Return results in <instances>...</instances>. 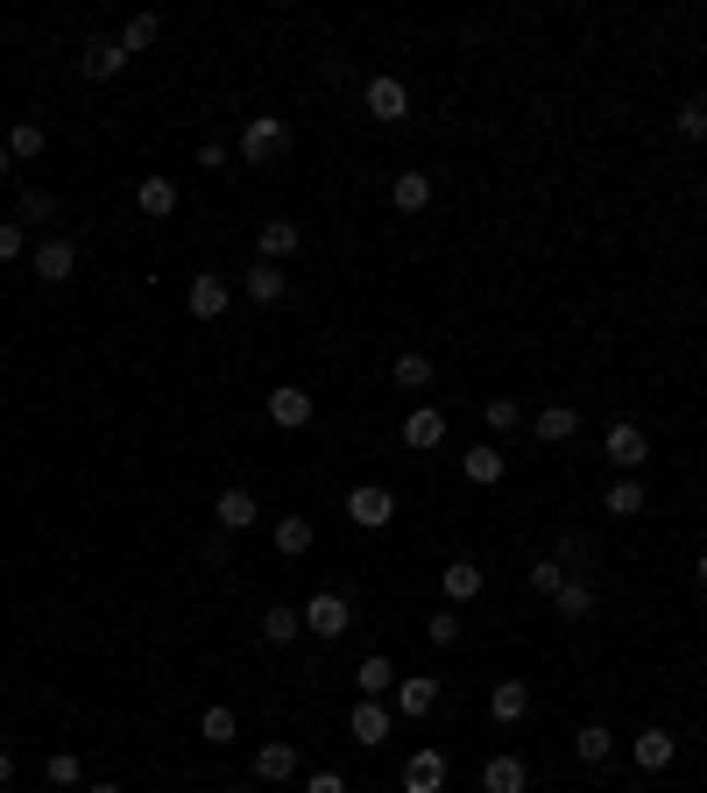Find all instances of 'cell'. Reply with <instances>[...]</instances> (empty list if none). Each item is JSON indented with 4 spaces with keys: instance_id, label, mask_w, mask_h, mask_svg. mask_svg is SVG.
<instances>
[{
    "instance_id": "obj_4",
    "label": "cell",
    "mask_w": 707,
    "mask_h": 793,
    "mask_svg": "<svg viewBox=\"0 0 707 793\" xmlns=\"http://www.w3.org/2000/svg\"><path fill=\"white\" fill-rule=\"evenodd\" d=\"M347 623H354V603H347V595L326 588V595H311V603H305V631L311 638H340Z\"/></svg>"
},
{
    "instance_id": "obj_45",
    "label": "cell",
    "mask_w": 707,
    "mask_h": 793,
    "mask_svg": "<svg viewBox=\"0 0 707 793\" xmlns=\"http://www.w3.org/2000/svg\"><path fill=\"white\" fill-rule=\"evenodd\" d=\"M8 780H14V758H8V751H0V786H8Z\"/></svg>"
},
{
    "instance_id": "obj_19",
    "label": "cell",
    "mask_w": 707,
    "mask_h": 793,
    "mask_svg": "<svg viewBox=\"0 0 707 793\" xmlns=\"http://www.w3.org/2000/svg\"><path fill=\"white\" fill-rule=\"evenodd\" d=\"M574 432H580V411H574V404H545V411H538V440H545V446H566Z\"/></svg>"
},
{
    "instance_id": "obj_35",
    "label": "cell",
    "mask_w": 707,
    "mask_h": 793,
    "mask_svg": "<svg viewBox=\"0 0 707 793\" xmlns=\"http://www.w3.org/2000/svg\"><path fill=\"white\" fill-rule=\"evenodd\" d=\"M574 751L588 758V766H601V758L615 751V730H601V723H588V730H580V737H574Z\"/></svg>"
},
{
    "instance_id": "obj_12",
    "label": "cell",
    "mask_w": 707,
    "mask_h": 793,
    "mask_svg": "<svg viewBox=\"0 0 707 793\" xmlns=\"http://www.w3.org/2000/svg\"><path fill=\"white\" fill-rule=\"evenodd\" d=\"M227 277H191V291H185V305H191V319H220L227 312Z\"/></svg>"
},
{
    "instance_id": "obj_31",
    "label": "cell",
    "mask_w": 707,
    "mask_h": 793,
    "mask_svg": "<svg viewBox=\"0 0 707 793\" xmlns=\"http://www.w3.org/2000/svg\"><path fill=\"white\" fill-rule=\"evenodd\" d=\"M156 28H163L156 14H128V22H120V36H114V43H120V50L134 57V50H149V43H156Z\"/></svg>"
},
{
    "instance_id": "obj_42",
    "label": "cell",
    "mask_w": 707,
    "mask_h": 793,
    "mask_svg": "<svg viewBox=\"0 0 707 793\" xmlns=\"http://www.w3.org/2000/svg\"><path fill=\"white\" fill-rule=\"evenodd\" d=\"M43 772H50V786H79V751H57Z\"/></svg>"
},
{
    "instance_id": "obj_16",
    "label": "cell",
    "mask_w": 707,
    "mask_h": 793,
    "mask_svg": "<svg viewBox=\"0 0 707 793\" xmlns=\"http://www.w3.org/2000/svg\"><path fill=\"white\" fill-rule=\"evenodd\" d=\"M439 588H446V603H474V595L488 588V574H481L474 560H453V567L439 574Z\"/></svg>"
},
{
    "instance_id": "obj_29",
    "label": "cell",
    "mask_w": 707,
    "mask_h": 793,
    "mask_svg": "<svg viewBox=\"0 0 707 793\" xmlns=\"http://www.w3.org/2000/svg\"><path fill=\"white\" fill-rule=\"evenodd\" d=\"M85 71H93V79H120V71H128V50H120L114 36L93 43V50H85Z\"/></svg>"
},
{
    "instance_id": "obj_8",
    "label": "cell",
    "mask_w": 707,
    "mask_h": 793,
    "mask_svg": "<svg viewBox=\"0 0 707 793\" xmlns=\"http://www.w3.org/2000/svg\"><path fill=\"white\" fill-rule=\"evenodd\" d=\"M432 709H439V680H425V673H417V680H397V715L403 723H425Z\"/></svg>"
},
{
    "instance_id": "obj_1",
    "label": "cell",
    "mask_w": 707,
    "mask_h": 793,
    "mask_svg": "<svg viewBox=\"0 0 707 793\" xmlns=\"http://www.w3.org/2000/svg\"><path fill=\"white\" fill-rule=\"evenodd\" d=\"M283 149H291V128H283L276 114H255V121L240 128V163H248V171H262V163H276Z\"/></svg>"
},
{
    "instance_id": "obj_48",
    "label": "cell",
    "mask_w": 707,
    "mask_h": 793,
    "mask_svg": "<svg viewBox=\"0 0 707 793\" xmlns=\"http://www.w3.org/2000/svg\"><path fill=\"white\" fill-rule=\"evenodd\" d=\"M93 793H120V786H93Z\"/></svg>"
},
{
    "instance_id": "obj_26",
    "label": "cell",
    "mask_w": 707,
    "mask_h": 793,
    "mask_svg": "<svg viewBox=\"0 0 707 793\" xmlns=\"http://www.w3.org/2000/svg\"><path fill=\"white\" fill-rule=\"evenodd\" d=\"M354 687H361V701L389 695V687H397V666H389L382 652H368V660H361V673H354Z\"/></svg>"
},
{
    "instance_id": "obj_13",
    "label": "cell",
    "mask_w": 707,
    "mask_h": 793,
    "mask_svg": "<svg viewBox=\"0 0 707 793\" xmlns=\"http://www.w3.org/2000/svg\"><path fill=\"white\" fill-rule=\"evenodd\" d=\"M446 786V758L439 751H411V766H403V793H439Z\"/></svg>"
},
{
    "instance_id": "obj_11",
    "label": "cell",
    "mask_w": 707,
    "mask_h": 793,
    "mask_svg": "<svg viewBox=\"0 0 707 793\" xmlns=\"http://www.w3.org/2000/svg\"><path fill=\"white\" fill-rule=\"evenodd\" d=\"M255 248H262V263H291L297 248H305V234H297L291 220H262V234H255Z\"/></svg>"
},
{
    "instance_id": "obj_28",
    "label": "cell",
    "mask_w": 707,
    "mask_h": 793,
    "mask_svg": "<svg viewBox=\"0 0 707 793\" xmlns=\"http://www.w3.org/2000/svg\"><path fill=\"white\" fill-rule=\"evenodd\" d=\"M0 142H8V156H14V163H36V156H43V142H50V135H43L36 121H14L8 135H0Z\"/></svg>"
},
{
    "instance_id": "obj_22",
    "label": "cell",
    "mask_w": 707,
    "mask_h": 793,
    "mask_svg": "<svg viewBox=\"0 0 707 793\" xmlns=\"http://www.w3.org/2000/svg\"><path fill=\"white\" fill-rule=\"evenodd\" d=\"M389 199H397V213H425V206H432V177L425 171H397Z\"/></svg>"
},
{
    "instance_id": "obj_7",
    "label": "cell",
    "mask_w": 707,
    "mask_h": 793,
    "mask_svg": "<svg viewBox=\"0 0 707 793\" xmlns=\"http://www.w3.org/2000/svg\"><path fill=\"white\" fill-rule=\"evenodd\" d=\"M269 425H283V432L311 425V397L297 390V383H276V390H269Z\"/></svg>"
},
{
    "instance_id": "obj_39",
    "label": "cell",
    "mask_w": 707,
    "mask_h": 793,
    "mask_svg": "<svg viewBox=\"0 0 707 793\" xmlns=\"http://www.w3.org/2000/svg\"><path fill=\"white\" fill-rule=\"evenodd\" d=\"M488 425H495V432L523 425V404H517V397H488Z\"/></svg>"
},
{
    "instance_id": "obj_3",
    "label": "cell",
    "mask_w": 707,
    "mask_h": 793,
    "mask_svg": "<svg viewBox=\"0 0 707 793\" xmlns=\"http://www.w3.org/2000/svg\"><path fill=\"white\" fill-rule=\"evenodd\" d=\"M347 517L361 532H382L389 517H397V497H389L382 482H361V489H347Z\"/></svg>"
},
{
    "instance_id": "obj_40",
    "label": "cell",
    "mask_w": 707,
    "mask_h": 793,
    "mask_svg": "<svg viewBox=\"0 0 707 793\" xmlns=\"http://www.w3.org/2000/svg\"><path fill=\"white\" fill-rule=\"evenodd\" d=\"M22 248H28V228L22 220H0V263H14Z\"/></svg>"
},
{
    "instance_id": "obj_17",
    "label": "cell",
    "mask_w": 707,
    "mask_h": 793,
    "mask_svg": "<svg viewBox=\"0 0 707 793\" xmlns=\"http://www.w3.org/2000/svg\"><path fill=\"white\" fill-rule=\"evenodd\" d=\"M389 723H397V715L382 709V701H354V744H389Z\"/></svg>"
},
{
    "instance_id": "obj_5",
    "label": "cell",
    "mask_w": 707,
    "mask_h": 793,
    "mask_svg": "<svg viewBox=\"0 0 707 793\" xmlns=\"http://www.w3.org/2000/svg\"><path fill=\"white\" fill-rule=\"evenodd\" d=\"M361 107H368L375 121H403V114H411V85H403V79H368Z\"/></svg>"
},
{
    "instance_id": "obj_23",
    "label": "cell",
    "mask_w": 707,
    "mask_h": 793,
    "mask_svg": "<svg viewBox=\"0 0 707 793\" xmlns=\"http://www.w3.org/2000/svg\"><path fill=\"white\" fill-rule=\"evenodd\" d=\"M269 538H276V552H283V560H305L319 532H311V517H276V532H269Z\"/></svg>"
},
{
    "instance_id": "obj_6",
    "label": "cell",
    "mask_w": 707,
    "mask_h": 793,
    "mask_svg": "<svg viewBox=\"0 0 707 793\" xmlns=\"http://www.w3.org/2000/svg\"><path fill=\"white\" fill-rule=\"evenodd\" d=\"M240 291H248L255 305H283V298H291V277H283V263H248Z\"/></svg>"
},
{
    "instance_id": "obj_46",
    "label": "cell",
    "mask_w": 707,
    "mask_h": 793,
    "mask_svg": "<svg viewBox=\"0 0 707 793\" xmlns=\"http://www.w3.org/2000/svg\"><path fill=\"white\" fill-rule=\"evenodd\" d=\"M8 163H14V156H8V142H0V177H8Z\"/></svg>"
},
{
    "instance_id": "obj_24",
    "label": "cell",
    "mask_w": 707,
    "mask_h": 793,
    "mask_svg": "<svg viewBox=\"0 0 707 793\" xmlns=\"http://www.w3.org/2000/svg\"><path fill=\"white\" fill-rule=\"evenodd\" d=\"M481 793H523V758H488V766H481Z\"/></svg>"
},
{
    "instance_id": "obj_15",
    "label": "cell",
    "mask_w": 707,
    "mask_h": 793,
    "mask_svg": "<svg viewBox=\"0 0 707 793\" xmlns=\"http://www.w3.org/2000/svg\"><path fill=\"white\" fill-rule=\"evenodd\" d=\"M488 715H495V723H523V715H531V687H523V680H495Z\"/></svg>"
},
{
    "instance_id": "obj_14",
    "label": "cell",
    "mask_w": 707,
    "mask_h": 793,
    "mask_svg": "<svg viewBox=\"0 0 707 793\" xmlns=\"http://www.w3.org/2000/svg\"><path fill=\"white\" fill-rule=\"evenodd\" d=\"M439 440H446V411L417 404V411L403 418V446H417V454H425V446H439Z\"/></svg>"
},
{
    "instance_id": "obj_9",
    "label": "cell",
    "mask_w": 707,
    "mask_h": 793,
    "mask_svg": "<svg viewBox=\"0 0 707 793\" xmlns=\"http://www.w3.org/2000/svg\"><path fill=\"white\" fill-rule=\"evenodd\" d=\"M255 780L262 786H283V780H297V744H262V751H255Z\"/></svg>"
},
{
    "instance_id": "obj_36",
    "label": "cell",
    "mask_w": 707,
    "mask_h": 793,
    "mask_svg": "<svg viewBox=\"0 0 707 793\" xmlns=\"http://www.w3.org/2000/svg\"><path fill=\"white\" fill-rule=\"evenodd\" d=\"M14 220H22V228H43V220H57V199H50V191H22Z\"/></svg>"
},
{
    "instance_id": "obj_30",
    "label": "cell",
    "mask_w": 707,
    "mask_h": 793,
    "mask_svg": "<svg viewBox=\"0 0 707 793\" xmlns=\"http://www.w3.org/2000/svg\"><path fill=\"white\" fill-rule=\"evenodd\" d=\"M468 482L474 489H495V482H503V454H495V446H468Z\"/></svg>"
},
{
    "instance_id": "obj_27",
    "label": "cell",
    "mask_w": 707,
    "mask_h": 793,
    "mask_svg": "<svg viewBox=\"0 0 707 793\" xmlns=\"http://www.w3.org/2000/svg\"><path fill=\"white\" fill-rule=\"evenodd\" d=\"M389 376H397V390H432V354H397V362H389Z\"/></svg>"
},
{
    "instance_id": "obj_47",
    "label": "cell",
    "mask_w": 707,
    "mask_h": 793,
    "mask_svg": "<svg viewBox=\"0 0 707 793\" xmlns=\"http://www.w3.org/2000/svg\"><path fill=\"white\" fill-rule=\"evenodd\" d=\"M694 574H700V581H707V552H700V560H694Z\"/></svg>"
},
{
    "instance_id": "obj_10",
    "label": "cell",
    "mask_w": 707,
    "mask_h": 793,
    "mask_svg": "<svg viewBox=\"0 0 707 793\" xmlns=\"http://www.w3.org/2000/svg\"><path fill=\"white\" fill-rule=\"evenodd\" d=\"M71 269H79V242H64V234H50V242L36 248V277H43V283H64Z\"/></svg>"
},
{
    "instance_id": "obj_2",
    "label": "cell",
    "mask_w": 707,
    "mask_h": 793,
    "mask_svg": "<svg viewBox=\"0 0 707 793\" xmlns=\"http://www.w3.org/2000/svg\"><path fill=\"white\" fill-rule=\"evenodd\" d=\"M601 454H609V468H623V475H637L644 460H651V440H644V425H609V440H601Z\"/></svg>"
},
{
    "instance_id": "obj_38",
    "label": "cell",
    "mask_w": 707,
    "mask_h": 793,
    "mask_svg": "<svg viewBox=\"0 0 707 793\" xmlns=\"http://www.w3.org/2000/svg\"><path fill=\"white\" fill-rule=\"evenodd\" d=\"M425 638H432V645H460V617H453V609H432V617H425Z\"/></svg>"
},
{
    "instance_id": "obj_44",
    "label": "cell",
    "mask_w": 707,
    "mask_h": 793,
    "mask_svg": "<svg viewBox=\"0 0 707 793\" xmlns=\"http://www.w3.org/2000/svg\"><path fill=\"white\" fill-rule=\"evenodd\" d=\"M227 163V142H199V171H220Z\"/></svg>"
},
{
    "instance_id": "obj_43",
    "label": "cell",
    "mask_w": 707,
    "mask_h": 793,
    "mask_svg": "<svg viewBox=\"0 0 707 793\" xmlns=\"http://www.w3.org/2000/svg\"><path fill=\"white\" fill-rule=\"evenodd\" d=\"M305 793H347V780H340V772H311Z\"/></svg>"
},
{
    "instance_id": "obj_21",
    "label": "cell",
    "mask_w": 707,
    "mask_h": 793,
    "mask_svg": "<svg viewBox=\"0 0 707 793\" xmlns=\"http://www.w3.org/2000/svg\"><path fill=\"white\" fill-rule=\"evenodd\" d=\"M672 758H680V744H672V730H637V766H644V772H665Z\"/></svg>"
},
{
    "instance_id": "obj_49",
    "label": "cell",
    "mask_w": 707,
    "mask_h": 793,
    "mask_svg": "<svg viewBox=\"0 0 707 793\" xmlns=\"http://www.w3.org/2000/svg\"><path fill=\"white\" fill-rule=\"evenodd\" d=\"M234 793H248V786H234Z\"/></svg>"
},
{
    "instance_id": "obj_34",
    "label": "cell",
    "mask_w": 707,
    "mask_h": 793,
    "mask_svg": "<svg viewBox=\"0 0 707 793\" xmlns=\"http://www.w3.org/2000/svg\"><path fill=\"white\" fill-rule=\"evenodd\" d=\"M637 511H644V482H637V475H623V482L609 489V517H637Z\"/></svg>"
},
{
    "instance_id": "obj_41",
    "label": "cell",
    "mask_w": 707,
    "mask_h": 793,
    "mask_svg": "<svg viewBox=\"0 0 707 793\" xmlns=\"http://www.w3.org/2000/svg\"><path fill=\"white\" fill-rule=\"evenodd\" d=\"M559 581H566L559 560H538V567H531V588H538V595H559Z\"/></svg>"
},
{
    "instance_id": "obj_32",
    "label": "cell",
    "mask_w": 707,
    "mask_h": 793,
    "mask_svg": "<svg viewBox=\"0 0 707 793\" xmlns=\"http://www.w3.org/2000/svg\"><path fill=\"white\" fill-rule=\"evenodd\" d=\"M199 737H205V744H234V737H240V715H234V709H205V715H199Z\"/></svg>"
},
{
    "instance_id": "obj_37",
    "label": "cell",
    "mask_w": 707,
    "mask_h": 793,
    "mask_svg": "<svg viewBox=\"0 0 707 793\" xmlns=\"http://www.w3.org/2000/svg\"><path fill=\"white\" fill-rule=\"evenodd\" d=\"M672 128H680L686 142H707V100H686V107L672 114Z\"/></svg>"
},
{
    "instance_id": "obj_25",
    "label": "cell",
    "mask_w": 707,
    "mask_h": 793,
    "mask_svg": "<svg viewBox=\"0 0 707 793\" xmlns=\"http://www.w3.org/2000/svg\"><path fill=\"white\" fill-rule=\"evenodd\" d=\"M297 631H305V609H291V603L262 609V638L269 645H297Z\"/></svg>"
},
{
    "instance_id": "obj_33",
    "label": "cell",
    "mask_w": 707,
    "mask_h": 793,
    "mask_svg": "<svg viewBox=\"0 0 707 793\" xmlns=\"http://www.w3.org/2000/svg\"><path fill=\"white\" fill-rule=\"evenodd\" d=\"M552 603H559V617H588V609H594V588H588V581H574V574H566Z\"/></svg>"
},
{
    "instance_id": "obj_18",
    "label": "cell",
    "mask_w": 707,
    "mask_h": 793,
    "mask_svg": "<svg viewBox=\"0 0 707 793\" xmlns=\"http://www.w3.org/2000/svg\"><path fill=\"white\" fill-rule=\"evenodd\" d=\"M213 517H220V532H248L255 525V497H248V489H220Z\"/></svg>"
},
{
    "instance_id": "obj_20",
    "label": "cell",
    "mask_w": 707,
    "mask_h": 793,
    "mask_svg": "<svg viewBox=\"0 0 707 793\" xmlns=\"http://www.w3.org/2000/svg\"><path fill=\"white\" fill-rule=\"evenodd\" d=\"M134 206H142L149 220H170L177 213V185L170 177H142V185H134Z\"/></svg>"
}]
</instances>
